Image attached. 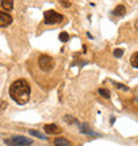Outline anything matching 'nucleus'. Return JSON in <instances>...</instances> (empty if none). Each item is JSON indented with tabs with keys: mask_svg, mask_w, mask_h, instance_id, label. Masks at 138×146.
Masks as SVG:
<instances>
[{
	"mask_svg": "<svg viewBox=\"0 0 138 146\" xmlns=\"http://www.w3.org/2000/svg\"><path fill=\"white\" fill-rule=\"evenodd\" d=\"M9 96L16 104L24 105L31 98V85L27 80L19 78L13 81L9 86Z\"/></svg>",
	"mask_w": 138,
	"mask_h": 146,
	"instance_id": "nucleus-1",
	"label": "nucleus"
},
{
	"mask_svg": "<svg viewBox=\"0 0 138 146\" xmlns=\"http://www.w3.org/2000/svg\"><path fill=\"white\" fill-rule=\"evenodd\" d=\"M4 142L8 146H31L32 139L27 138L24 135H11V137L4 139Z\"/></svg>",
	"mask_w": 138,
	"mask_h": 146,
	"instance_id": "nucleus-2",
	"label": "nucleus"
},
{
	"mask_svg": "<svg viewBox=\"0 0 138 146\" xmlns=\"http://www.w3.org/2000/svg\"><path fill=\"white\" fill-rule=\"evenodd\" d=\"M62 20H64V16L56 11H52V9H49V11H46L44 13V23L46 25H53V24L61 23Z\"/></svg>",
	"mask_w": 138,
	"mask_h": 146,
	"instance_id": "nucleus-3",
	"label": "nucleus"
},
{
	"mask_svg": "<svg viewBox=\"0 0 138 146\" xmlns=\"http://www.w3.org/2000/svg\"><path fill=\"white\" fill-rule=\"evenodd\" d=\"M38 66L44 72H49V70L53 69V66H54L53 58L50 57V56H48V54H41L38 57Z\"/></svg>",
	"mask_w": 138,
	"mask_h": 146,
	"instance_id": "nucleus-4",
	"label": "nucleus"
},
{
	"mask_svg": "<svg viewBox=\"0 0 138 146\" xmlns=\"http://www.w3.org/2000/svg\"><path fill=\"white\" fill-rule=\"evenodd\" d=\"M80 133H81V134H86V135H89V137H94V138L100 137V134H98V133L93 131L92 129L88 126V123H81V125H80Z\"/></svg>",
	"mask_w": 138,
	"mask_h": 146,
	"instance_id": "nucleus-5",
	"label": "nucleus"
},
{
	"mask_svg": "<svg viewBox=\"0 0 138 146\" xmlns=\"http://www.w3.org/2000/svg\"><path fill=\"white\" fill-rule=\"evenodd\" d=\"M12 23V16L7 12L0 11V27H7Z\"/></svg>",
	"mask_w": 138,
	"mask_h": 146,
	"instance_id": "nucleus-6",
	"label": "nucleus"
},
{
	"mask_svg": "<svg viewBox=\"0 0 138 146\" xmlns=\"http://www.w3.org/2000/svg\"><path fill=\"white\" fill-rule=\"evenodd\" d=\"M44 130L48 134H58V133H61V127H58L56 123H48L44 126Z\"/></svg>",
	"mask_w": 138,
	"mask_h": 146,
	"instance_id": "nucleus-7",
	"label": "nucleus"
},
{
	"mask_svg": "<svg viewBox=\"0 0 138 146\" xmlns=\"http://www.w3.org/2000/svg\"><path fill=\"white\" fill-rule=\"evenodd\" d=\"M0 5H1V8H4L5 11H12V8H13V0H1V1H0Z\"/></svg>",
	"mask_w": 138,
	"mask_h": 146,
	"instance_id": "nucleus-8",
	"label": "nucleus"
},
{
	"mask_svg": "<svg viewBox=\"0 0 138 146\" xmlns=\"http://www.w3.org/2000/svg\"><path fill=\"white\" fill-rule=\"evenodd\" d=\"M125 12H126L125 5L119 4V5H117V7L113 9V15H114V16H122V15H125Z\"/></svg>",
	"mask_w": 138,
	"mask_h": 146,
	"instance_id": "nucleus-9",
	"label": "nucleus"
},
{
	"mask_svg": "<svg viewBox=\"0 0 138 146\" xmlns=\"http://www.w3.org/2000/svg\"><path fill=\"white\" fill-rule=\"evenodd\" d=\"M54 146H72L68 139L62 138V137H57L54 138Z\"/></svg>",
	"mask_w": 138,
	"mask_h": 146,
	"instance_id": "nucleus-10",
	"label": "nucleus"
},
{
	"mask_svg": "<svg viewBox=\"0 0 138 146\" xmlns=\"http://www.w3.org/2000/svg\"><path fill=\"white\" fill-rule=\"evenodd\" d=\"M98 94H100V96H102L104 98H106V100H109V98H110V92H109L107 89H98Z\"/></svg>",
	"mask_w": 138,
	"mask_h": 146,
	"instance_id": "nucleus-11",
	"label": "nucleus"
},
{
	"mask_svg": "<svg viewBox=\"0 0 138 146\" xmlns=\"http://www.w3.org/2000/svg\"><path fill=\"white\" fill-rule=\"evenodd\" d=\"M130 62H131V65H133V68H137L138 69V52H135V53L131 56Z\"/></svg>",
	"mask_w": 138,
	"mask_h": 146,
	"instance_id": "nucleus-12",
	"label": "nucleus"
},
{
	"mask_svg": "<svg viewBox=\"0 0 138 146\" xmlns=\"http://www.w3.org/2000/svg\"><path fill=\"white\" fill-rule=\"evenodd\" d=\"M29 134H32V135H34V137H37V138H40V139H46V137L45 135H42L40 131H37V130H33V129H31L29 130Z\"/></svg>",
	"mask_w": 138,
	"mask_h": 146,
	"instance_id": "nucleus-13",
	"label": "nucleus"
},
{
	"mask_svg": "<svg viewBox=\"0 0 138 146\" xmlns=\"http://www.w3.org/2000/svg\"><path fill=\"white\" fill-rule=\"evenodd\" d=\"M122 54H123V49H121V48H117V49L113 50V56L117 58L119 57H122Z\"/></svg>",
	"mask_w": 138,
	"mask_h": 146,
	"instance_id": "nucleus-14",
	"label": "nucleus"
},
{
	"mask_svg": "<svg viewBox=\"0 0 138 146\" xmlns=\"http://www.w3.org/2000/svg\"><path fill=\"white\" fill-rule=\"evenodd\" d=\"M58 38H60L62 42H66L69 40V35L66 33V32H61V33H60V36H58Z\"/></svg>",
	"mask_w": 138,
	"mask_h": 146,
	"instance_id": "nucleus-15",
	"label": "nucleus"
},
{
	"mask_svg": "<svg viewBox=\"0 0 138 146\" xmlns=\"http://www.w3.org/2000/svg\"><path fill=\"white\" fill-rule=\"evenodd\" d=\"M114 85L117 86L118 89H122V90H129V88H127L126 85H122V84H118V82H114Z\"/></svg>",
	"mask_w": 138,
	"mask_h": 146,
	"instance_id": "nucleus-16",
	"label": "nucleus"
},
{
	"mask_svg": "<svg viewBox=\"0 0 138 146\" xmlns=\"http://www.w3.org/2000/svg\"><path fill=\"white\" fill-rule=\"evenodd\" d=\"M64 121H66V122H74V123L77 122L76 119H74V118H72L70 115H65V117H64Z\"/></svg>",
	"mask_w": 138,
	"mask_h": 146,
	"instance_id": "nucleus-17",
	"label": "nucleus"
},
{
	"mask_svg": "<svg viewBox=\"0 0 138 146\" xmlns=\"http://www.w3.org/2000/svg\"><path fill=\"white\" fill-rule=\"evenodd\" d=\"M62 4H64V7H70V3H69V1H66V0H62Z\"/></svg>",
	"mask_w": 138,
	"mask_h": 146,
	"instance_id": "nucleus-18",
	"label": "nucleus"
},
{
	"mask_svg": "<svg viewBox=\"0 0 138 146\" xmlns=\"http://www.w3.org/2000/svg\"><path fill=\"white\" fill-rule=\"evenodd\" d=\"M4 108H7V102H1V109H4Z\"/></svg>",
	"mask_w": 138,
	"mask_h": 146,
	"instance_id": "nucleus-19",
	"label": "nucleus"
},
{
	"mask_svg": "<svg viewBox=\"0 0 138 146\" xmlns=\"http://www.w3.org/2000/svg\"><path fill=\"white\" fill-rule=\"evenodd\" d=\"M137 101H138V97H137Z\"/></svg>",
	"mask_w": 138,
	"mask_h": 146,
	"instance_id": "nucleus-20",
	"label": "nucleus"
}]
</instances>
